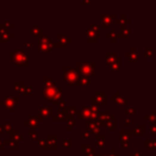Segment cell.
<instances>
[{
    "instance_id": "cell-12",
    "label": "cell",
    "mask_w": 156,
    "mask_h": 156,
    "mask_svg": "<svg viewBox=\"0 0 156 156\" xmlns=\"http://www.w3.org/2000/svg\"><path fill=\"white\" fill-rule=\"evenodd\" d=\"M125 56H127V59H130V61H131V62L139 61V54L137 53L136 51H135L134 48L131 49V50H130V52H127V53H125Z\"/></svg>"
},
{
    "instance_id": "cell-16",
    "label": "cell",
    "mask_w": 156,
    "mask_h": 156,
    "mask_svg": "<svg viewBox=\"0 0 156 156\" xmlns=\"http://www.w3.org/2000/svg\"><path fill=\"white\" fill-rule=\"evenodd\" d=\"M14 29V24H11L10 21H4L0 24V31L3 32H9L10 30Z\"/></svg>"
},
{
    "instance_id": "cell-1",
    "label": "cell",
    "mask_w": 156,
    "mask_h": 156,
    "mask_svg": "<svg viewBox=\"0 0 156 156\" xmlns=\"http://www.w3.org/2000/svg\"><path fill=\"white\" fill-rule=\"evenodd\" d=\"M11 61L19 67H28L29 64V55L24 50H14L10 53Z\"/></svg>"
},
{
    "instance_id": "cell-30",
    "label": "cell",
    "mask_w": 156,
    "mask_h": 156,
    "mask_svg": "<svg viewBox=\"0 0 156 156\" xmlns=\"http://www.w3.org/2000/svg\"><path fill=\"white\" fill-rule=\"evenodd\" d=\"M125 112L127 115H135V107L134 106H127Z\"/></svg>"
},
{
    "instance_id": "cell-3",
    "label": "cell",
    "mask_w": 156,
    "mask_h": 156,
    "mask_svg": "<svg viewBox=\"0 0 156 156\" xmlns=\"http://www.w3.org/2000/svg\"><path fill=\"white\" fill-rule=\"evenodd\" d=\"M38 43V51L39 52H49L54 48L53 44L51 42V38L47 35H43L37 40Z\"/></svg>"
},
{
    "instance_id": "cell-37",
    "label": "cell",
    "mask_w": 156,
    "mask_h": 156,
    "mask_svg": "<svg viewBox=\"0 0 156 156\" xmlns=\"http://www.w3.org/2000/svg\"><path fill=\"white\" fill-rule=\"evenodd\" d=\"M97 156H110V154L108 155H97Z\"/></svg>"
},
{
    "instance_id": "cell-4",
    "label": "cell",
    "mask_w": 156,
    "mask_h": 156,
    "mask_svg": "<svg viewBox=\"0 0 156 156\" xmlns=\"http://www.w3.org/2000/svg\"><path fill=\"white\" fill-rule=\"evenodd\" d=\"M64 71V81L67 82L69 85H73V84L78 82L79 80V73L76 69L72 68H63Z\"/></svg>"
},
{
    "instance_id": "cell-36",
    "label": "cell",
    "mask_w": 156,
    "mask_h": 156,
    "mask_svg": "<svg viewBox=\"0 0 156 156\" xmlns=\"http://www.w3.org/2000/svg\"><path fill=\"white\" fill-rule=\"evenodd\" d=\"M131 156H144V155L143 154H141V153H139V152H135V153H133Z\"/></svg>"
},
{
    "instance_id": "cell-32",
    "label": "cell",
    "mask_w": 156,
    "mask_h": 156,
    "mask_svg": "<svg viewBox=\"0 0 156 156\" xmlns=\"http://www.w3.org/2000/svg\"><path fill=\"white\" fill-rule=\"evenodd\" d=\"M82 136H83L84 139H90V133L89 132H84L83 134H82Z\"/></svg>"
},
{
    "instance_id": "cell-24",
    "label": "cell",
    "mask_w": 156,
    "mask_h": 156,
    "mask_svg": "<svg viewBox=\"0 0 156 156\" xmlns=\"http://www.w3.org/2000/svg\"><path fill=\"white\" fill-rule=\"evenodd\" d=\"M146 132V127L143 124H136L134 129L135 135H143Z\"/></svg>"
},
{
    "instance_id": "cell-2",
    "label": "cell",
    "mask_w": 156,
    "mask_h": 156,
    "mask_svg": "<svg viewBox=\"0 0 156 156\" xmlns=\"http://www.w3.org/2000/svg\"><path fill=\"white\" fill-rule=\"evenodd\" d=\"M96 63H78L80 72L85 77H96Z\"/></svg>"
},
{
    "instance_id": "cell-34",
    "label": "cell",
    "mask_w": 156,
    "mask_h": 156,
    "mask_svg": "<svg viewBox=\"0 0 156 156\" xmlns=\"http://www.w3.org/2000/svg\"><path fill=\"white\" fill-rule=\"evenodd\" d=\"M124 121H125V125H130L131 124V119L129 117H125L124 118Z\"/></svg>"
},
{
    "instance_id": "cell-20",
    "label": "cell",
    "mask_w": 156,
    "mask_h": 156,
    "mask_svg": "<svg viewBox=\"0 0 156 156\" xmlns=\"http://www.w3.org/2000/svg\"><path fill=\"white\" fill-rule=\"evenodd\" d=\"M105 144H106V137L104 135H99L97 138V146L98 148H105Z\"/></svg>"
},
{
    "instance_id": "cell-13",
    "label": "cell",
    "mask_w": 156,
    "mask_h": 156,
    "mask_svg": "<svg viewBox=\"0 0 156 156\" xmlns=\"http://www.w3.org/2000/svg\"><path fill=\"white\" fill-rule=\"evenodd\" d=\"M117 62H119V59L114 53H112V52L106 53V64L108 66H112L113 64L117 63Z\"/></svg>"
},
{
    "instance_id": "cell-5",
    "label": "cell",
    "mask_w": 156,
    "mask_h": 156,
    "mask_svg": "<svg viewBox=\"0 0 156 156\" xmlns=\"http://www.w3.org/2000/svg\"><path fill=\"white\" fill-rule=\"evenodd\" d=\"M71 42H72V39H71L69 36H67L66 34L60 33V34H57V43H56V44H53V46H54V48H61V47L69 45Z\"/></svg>"
},
{
    "instance_id": "cell-28",
    "label": "cell",
    "mask_w": 156,
    "mask_h": 156,
    "mask_svg": "<svg viewBox=\"0 0 156 156\" xmlns=\"http://www.w3.org/2000/svg\"><path fill=\"white\" fill-rule=\"evenodd\" d=\"M144 55H146V57H151V56H153L154 55V49L153 48L146 49V51H144Z\"/></svg>"
},
{
    "instance_id": "cell-31",
    "label": "cell",
    "mask_w": 156,
    "mask_h": 156,
    "mask_svg": "<svg viewBox=\"0 0 156 156\" xmlns=\"http://www.w3.org/2000/svg\"><path fill=\"white\" fill-rule=\"evenodd\" d=\"M149 132L151 133L152 135H154V136H156V124L154 125H151L149 129Z\"/></svg>"
},
{
    "instance_id": "cell-9",
    "label": "cell",
    "mask_w": 156,
    "mask_h": 156,
    "mask_svg": "<svg viewBox=\"0 0 156 156\" xmlns=\"http://www.w3.org/2000/svg\"><path fill=\"white\" fill-rule=\"evenodd\" d=\"M110 100L116 103L117 105H119V106L125 104V98L123 97V96H121V93H120L119 91H116V95L113 96V97L110 98Z\"/></svg>"
},
{
    "instance_id": "cell-29",
    "label": "cell",
    "mask_w": 156,
    "mask_h": 156,
    "mask_svg": "<svg viewBox=\"0 0 156 156\" xmlns=\"http://www.w3.org/2000/svg\"><path fill=\"white\" fill-rule=\"evenodd\" d=\"M121 149H124V150H130V149H131V144H130V141H121Z\"/></svg>"
},
{
    "instance_id": "cell-25",
    "label": "cell",
    "mask_w": 156,
    "mask_h": 156,
    "mask_svg": "<svg viewBox=\"0 0 156 156\" xmlns=\"http://www.w3.org/2000/svg\"><path fill=\"white\" fill-rule=\"evenodd\" d=\"M119 37H122V38H127V37H130V29L129 28H121Z\"/></svg>"
},
{
    "instance_id": "cell-27",
    "label": "cell",
    "mask_w": 156,
    "mask_h": 156,
    "mask_svg": "<svg viewBox=\"0 0 156 156\" xmlns=\"http://www.w3.org/2000/svg\"><path fill=\"white\" fill-rule=\"evenodd\" d=\"M110 69H112V71H114V72H118V71L120 70V61L117 62V63L113 64L112 66H110Z\"/></svg>"
},
{
    "instance_id": "cell-11",
    "label": "cell",
    "mask_w": 156,
    "mask_h": 156,
    "mask_svg": "<svg viewBox=\"0 0 156 156\" xmlns=\"http://www.w3.org/2000/svg\"><path fill=\"white\" fill-rule=\"evenodd\" d=\"M88 130H90L91 133H93V134H100L101 132L100 122H90V123H88Z\"/></svg>"
},
{
    "instance_id": "cell-21",
    "label": "cell",
    "mask_w": 156,
    "mask_h": 156,
    "mask_svg": "<svg viewBox=\"0 0 156 156\" xmlns=\"http://www.w3.org/2000/svg\"><path fill=\"white\" fill-rule=\"evenodd\" d=\"M116 22H117V24H119L120 26H121V28H125L127 24H130V19H127V18L125 17V15H121L119 19L116 20Z\"/></svg>"
},
{
    "instance_id": "cell-15",
    "label": "cell",
    "mask_w": 156,
    "mask_h": 156,
    "mask_svg": "<svg viewBox=\"0 0 156 156\" xmlns=\"http://www.w3.org/2000/svg\"><path fill=\"white\" fill-rule=\"evenodd\" d=\"M30 32H31L32 35H34V36L37 37V38L43 36V30H42V28H39L38 26H33V27L31 28V30H30Z\"/></svg>"
},
{
    "instance_id": "cell-18",
    "label": "cell",
    "mask_w": 156,
    "mask_h": 156,
    "mask_svg": "<svg viewBox=\"0 0 156 156\" xmlns=\"http://www.w3.org/2000/svg\"><path fill=\"white\" fill-rule=\"evenodd\" d=\"M112 117H113L112 113H110V110H107V112L100 114V121H102V123H104L105 124V123H106V122H107Z\"/></svg>"
},
{
    "instance_id": "cell-6",
    "label": "cell",
    "mask_w": 156,
    "mask_h": 156,
    "mask_svg": "<svg viewBox=\"0 0 156 156\" xmlns=\"http://www.w3.org/2000/svg\"><path fill=\"white\" fill-rule=\"evenodd\" d=\"M106 103V96L105 93H99L93 97V104L96 106H103Z\"/></svg>"
},
{
    "instance_id": "cell-33",
    "label": "cell",
    "mask_w": 156,
    "mask_h": 156,
    "mask_svg": "<svg viewBox=\"0 0 156 156\" xmlns=\"http://www.w3.org/2000/svg\"><path fill=\"white\" fill-rule=\"evenodd\" d=\"M24 46L27 47V48H33V47H34V45L32 44V43H24Z\"/></svg>"
},
{
    "instance_id": "cell-17",
    "label": "cell",
    "mask_w": 156,
    "mask_h": 156,
    "mask_svg": "<svg viewBox=\"0 0 156 156\" xmlns=\"http://www.w3.org/2000/svg\"><path fill=\"white\" fill-rule=\"evenodd\" d=\"M104 125L106 127V129H107L108 131H114L115 127H116V117L113 116V117L110 118V119L108 120Z\"/></svg>"
},
{
    "instance_id": "cell-8",
    "label": "cell",
    "mask_w": 156,
    "mask_h": 156,
    "mask_svg": "<svg viewBox=\"0 0 156 156\" xmlns=\"http://www.w3.org/2000/svg\"><path fill=\"white\" fill-rule=\"evenodd\" d=\"M86 35H87V43H96L97 42V39L101 38V35L96 33L91 28L87 29V31H86Z\"/></svg>"
},
{
    "instance_id": "cell-23",
    "label": "cell",
    "mask_w": 156,
    "mask_h": 156,
    "mask_svg": "<svg viewBox=\"0 0 156 156\" xmlns=\"http://www.w3.org/2000/svg\"><path fill=\"white\" fill-rule=\"evenodd\" d=\"M119 37V34H118L117 32L115 31V30H112V31H110L106 34V38H108L112 43H115L116 42V39Z\"/></svg>"
},
{
    "instance_id": "cell-7",
    "label": "cell",
    "mask_w": 156,
    "mask_h": 156,
    "mask_svg": "<svg viewBox=\"0 0 156 156\" xmlns=\"http://www.w3.org/2000/svg\"><path fill=\"white\" fill-rule=\"evenodd\" d=\"M115 20V15L112 14H103L101 16V21H102V27L107 28L110 26H112V24Z\"/></svg>"
},
{
    "instance_id": "cell-22",
    "label": "cell",
    "mask_w": 156,
    "mask_h": 156,
    "mask_svg": "<svg viewBox=\"0 0 156 156\" xmlns=\"http://www.w3.org/2000/svg\"><path fill=\"white\" fill-rule=\"evenodd\" d=\"M144 119L146 121H149L151 123V125L156 124V112H152L149 115H146V117H144Z\"/></svg>"
},
{
    "instance_id": "cell-35",
    "label": "cell",
    "mask_w": 156,
    "mask_h": 156,
    "mask_svg": "<svg viewBox=\"0 0 156 156\" xmlns=\"http://www.w3.org/2000/svg\"><path fill=\"white\" fill-rule=\"evenodd\" d=\"M91 1H93V0H82V3H83V4H90V3H91Z\"/></svg>"
},
{
    "instance_id": "cell-14",
    "label": "cell",
    "mask_w": 156,
    "mask_h": 156,
    "mask_svg": "<svg viewBox=\"0 0 156 156\" xmlns=\"http://www.w3.org/2000/svg\"><path fill=\"white\" fill-rule=\"evenodd\" d=\"M135 135L134 131H121L120 132V138L121 141H130V137Z\"/></svg>"
},
{
    "instance_id": "cell-26",
    "label": "cell",
    "mask_w": 156,
    "mask_h": 156,
    "mask_svg": "<svg viewBox=\"0 0 156 156\" xmlns=\"http://www.w3.org/2000/svg\"><path fill=\"white\" fill-rule=\"evenodd\" d=\"M144 143H146V149H156L155 140H152V139H148V140H146V141H144Z\"/></svg>"
},
{
    "instance_id": "cell-10",
    "label": "cell",
    "mask_w": 156,
    "mask_h": 156,
    "mask_svg": "<svg viewBox=\"0 0 156 156\" xmlns=\"http://www.w3.org/2000/svg\"><path fill=\"white\" fill-rule=\"evenodd\" d=\"M14 38V34L11 32H3L0 31V44H4L7 43L9 40Z\"/></svg>"
},
{
    "instance_id": "cell-19",
    "label": "cell",
    "mask_w": 156,
    "mask_h": 156,
    "mask_svg": "<svg viewBox=\"0 0 156 156\" xmlns=\"http://www.w3.org/2000/svg\"><path fill=\"white\" fill-rule=\"evenodd\" d=\"M77 83H78L79 86H89L90 80H89L88 77L83 76V77H81V78H79V80H78Z\"/></svg>"
}]
</instances>
